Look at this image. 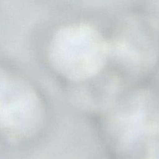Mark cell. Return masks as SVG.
I'll use <instances>...</instances> for the list:
<instances>
[{
  "instance_id": "1",
  "label": "cell",
  "mask_w": 159,
  "mask_h": 159,
  "mask_svg": "<svg viewBox=\"0 0 159 159\" xmlns=\"http://www.w3.org/2000/svg\"><path fill=\"white\" fill-rule=\"evenodd\" d=\"M49 53L57 70L78 83L102 72L109 58V41L91 25H68L53 35Z\"/></svg>"
},
{
  "instance_id": "2",
  "label": "cell",
  "mask_w": 159,
  "mask_h": 159,
  "mask_svg": "<svg viewBox=\"0 0 159 159\" xmlns=\"http://www.w3.org/2000/svg\"><path fill=\"white\" fill-rule=\"evenodd\" d=\"M156 102L152 93L141 89L117 101L109 108L105 128L117 150L134 151L157 130L159 112Z\"/></svg>"
},
{
  "instance_id": "3",
  "label": "cell",
  "mask_w": 159,
  "mask_h": 159,
  "mask_svg": "<svg viewBox=\"0 0 159 159\" xmlns=\"http://www.w3.org/2000/svg\"><path fill=\"white\" fill-rule=\"evenodd\" d=\"M109 58L126 71L140 75L159 58V26L148 16L123 19L109 41Z\"/></svg>"
},
{
  "instance_id": "4",
  "label": "cell",
  "mask_w": 159,
  "mask_h": 159,
  "mask_svg": "<svg viewBox=\"0 0 159 159\" xmlns=\"http://www.w3.org/2000/svg\"><path fill=\"white\" fill-rule=\"evenodd\" d=\"M145 159H157V158H145Z\"/></svg>"
}]
</instances>
